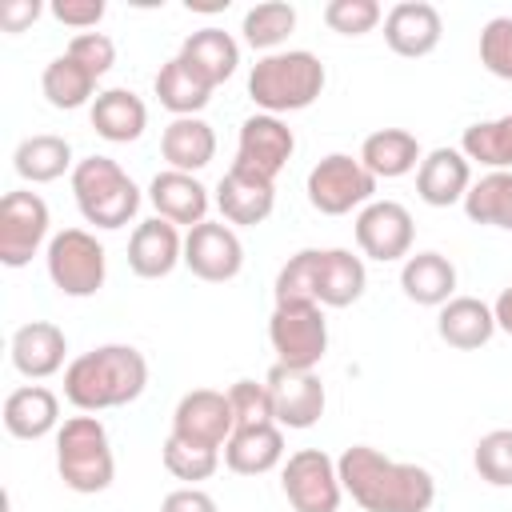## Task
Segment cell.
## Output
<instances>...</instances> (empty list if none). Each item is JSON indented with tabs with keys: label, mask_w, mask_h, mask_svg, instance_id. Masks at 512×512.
Segmentation results:
<instances>
[{
	"label": "cell",
	"mask_w": 512,
	"mask_h": 512,
	"mask_svg": "<svg viewBox=\"0 0 512 512\" xmlns=\"http://www.w3.org/2000/svg\"><path fill=\"white\" fill-rule=\"evenodd\" d=\"M344 492L364 512H428L436 500V480L420 464L384 456L372 444H352L336 460Z\"/></svg>",
	"instance_id": "cell-1"
},
{
	"label": "cell",
	"mask_w": 512,
	"mask_h": 512,
	"mask_svg": "<svg viewBox=\"0 0 512 512\" xmlns=\"http://www.w3.org/2000/svg\"><path fill=\"white\" fill-rule=\"evenodd\" d=\"M148 388V360L132 344H100L64 368V396L80 412L132 404Z\"/></svg>",
	"instance_id": "cell-2"
},
{
	"label": "cell",
	"mask_w": 512,
	"mask_h": 512,
	"mask_svg": "<svg viewBox=\"0 0 512 512\" xmlns=\"http://www.w3.org/2000/svg\"><path fill=\"white\" fill-rule=\"evenodd\" d=\"M324 64L320 56L292 48V52H272L260 56L248 72V96L256 108H264L268 116L280 112H300L308 104H316V96L324 92Z\"/></svg>",
	"instance_id": "cell-3"
},
{
	"label": "cell",
	"mask_w": 512,
	"mask_h": 512,
	"mask_svg": "<svg viewBox=\"0 0 512 512\" xmlns=\"http://www.w3.org/2000/svg\"><path fill=\"white\" fill-rule=\"evenodd\" d=\"M56 472L80 496L104 492L112 484L116 456H112V444H108V428L92 412L68 416L56 428Z\"/></svg>",
	"instance_id": "cell-4"
},
{
	"label": "cell",
	"mask_w": 512,
	"mask_h": 512,
	"mask_svg": "<svg viewBox=\"0 0 512 512\" xmlns=\"http://www.w3.org/2000/svg\"><path fill=\"white\" fill-rule=\"evenodd\" d=\"M72 196L88 224L96 228H124L140 208V188L112 156H88L72 168Z\"/></svg>",
	"instance_id": "cell-5"
},
{
	"label": "cell",
	"mask_w": 512,
	"mask_h": 512,
	"mask_svg": "<svg viewBox=\"0 0 512 512\" xmlns=\"http://www.w3.org/2000/svg\"><path fill=\"white\" fill-rule=\"evenodd\" d=\"M48 276L64 296H96L108 276L104 244L84 228H64L48 240Z\"/></svg>",
	"instance_id": "cell-6"
},
{
	"label": "cell",
	"mask_w": 512,
	"mask_h": 512,
	"mask_svg": "<svg viewBox=\"0 0 512 512\" xmlns=\"http://www.w3.org/2000/svg\"><path fill=\"white\" fill-rule=\"evenodd\" d=\"M268 340L276 364L288 368H316L328 352V320L320 304H276L268 320Z\"/></svg>",
	"instance_id": "cell-7"
},
{
	"label": "cell",
	"mask_w": 512,
	"mask_h": 512,
	"mask_svg": "<svg viewBox=\"0 0 512 512\" xmlns=\"http://www.w3.org/2000/svg\"><path fill=\"white\" fill-rule=\"evenodd\" d=\"M372 192H376V176L360 164V156L352 160L348 152H332L308 172V204L324 216H344L352 208H364L372 204Z\"/></svg>",
	"instance_id": "cell-8"
},
{
	"label": "cell",
	"mask_w": 512,
	"mask_h": 512,
	"mask_svg": "<svg viewBox=\"0 0 512 512\" xmlns=\"http://www.w3.org/2000/svg\"><path fill=\"white\" fill-rule=\"evenodd\" d=\"M280 488L296 512H336L344 484L336 472V460L324 448H300L288 456L280 472Z\"/></svg>",
	"instance_id": "cell-9"
},
{
	"label": "cell",
	"mask_w": 512,
	"mask_h": 512,
	"mask_svg": "<svg viewBox=\"0 0 512 512\" xmlns=\"http://www.w3.org/2000/svg\"><path fill=\"white\" fill-rule=\"evenodd\" d=\"M48 224H52L48 204L36 192H28V188L4 192V200H0V264L24 268L48 240Z\"/></svg>",
	"instance_id": "cell-10"
},
{
	"label": "cell",
	"mask_w": 512,
	"mask_h": 512,
	"mask_svg": "<svg viewBox=\"0 0 512 512\" xmlns=\"http://www.w3.org/2000/svg\"><path fill=\"white\" fill-rule=\"evenodd\" d=\"M412 236H416L412 212L396 200H372L356 216V244L368 260H380V264L408 260Z\"/></svg>",
	"instance_id": "cell-11"
},
{
	"label": "cell",
	"mask_w": 512,
	"mask_h": 512,
	"mask_svg": "<svg viewBox=\"0 0 512 512\" xmlns=\"http://www.w3.org/2000/svg\"><path fill=\"white\" fill-rule=\"evenodd\" d=\"M184 264L192 276L208 280V284H224L232 276H240L244 268V244L240 236L220 220H204L196 228H188L184 236Z\"/></svg>",
	"instance_id": "cell-12"
},
{
	"label": "cell",
	"mask_w": 512,
	"mask_h": 512,
	"mask_svg": "<svg viewBox=\"0 0 512 512\" xmlns=\"http://www.w3.org/2000/svg\"><path fill=\"white\" fill-rule=\"evenodd\" d=\"M268 396H272V412L280 428H312L324 416V384L316 372L308 368H288V364H272L268 372Z\"/></svg>",
	"instance_id": "cell-13"
},
{
	"label": "cell",
	"mask_w": 512,
	"mask_h": 512,
	"mask_svg": "<svg viewBox=\"0 0 512 512\" xmlns=\"http://www.w3.org/2000/svg\"><path fill=\"white\" fill-rule=\"evenodd\" d=\"M292 152H296L292 128H288L280 116L256 112V116H248V120L240 124V140H236V160H232V164L276 180V176L284 172V164L292 160Z\"/></svg>",
	"instance_id": "cell-14"
},
{
	"label": "cell",
	"mask_w": 512,
	"mask_h": 512,
	"mask_svg": "<svg viewBox=\"0 0 512 512\" xmlns=\"http://www.w3.org/2000/svg\"><path fill=\"white\" fill-rule=\"evenodd\" d=\"M232 432H236V416H232L228 392L196 388V392L180 396V404L172 412V436L192 440V444H208V448H224Z\"/></svg>",
	"instance_id": "cell-15"
},
{
	"label": "cell",
	"mask_w": 512,
	"mask_h": 512,
	"mask_svg": "<svg viewBox=\"0 0 512 512\" xmlns=\"http://www.w3.org/2000/svg\"><path fill=\"white\" fill-rule=\"evenodd\" d=\"M216 208L228 224H264L276 208V180L232 164L216 184Z\"/></svg>",
	"instance_id": "cell-16"
},
{
	"label": "cell",
	"mask_w": 512,
	"mask_h": 512,
	"mask_svg": "<svg viewBox=\"0 0 512 512\" xmlns=\"http://www.w3.org/2000/svg\"><path fill=\"white\" fill-rule=\"evenodd\" d=\"M440 32H444L440 12L432 4H424V0H400L384 16V40H388V48L396 56H408V60L428 56L440 44Z\"/></svg>",
	"instance_id": "cell-17"
},
{
	"label": "cell",
	"mask_w": 512,
	"mask_h": 512,
	"mask_svg": "<svg viewBox=\"0 0 512 512\" xmlns=\"http://www.w3.org/2000/svg\"><path fill=\"white\" fill-rule=\"evenodd\" d=\"M468 188H472V168L460 148H432L416 168V192L432 208L464 204Z\"/></svg>",
	"instance_id": "cell-18"
},
{
	"label": "cell",
	"mask_w": 512,
	"mask_h": 512,
	"mask_svg": "<svg viewBox=\"0 0 512 512\" xmlns=\"http://www.w3.org/2000/svg\"><path fill=\"white\" fill-rule=\"evenodd\" d=\"M12 368L28 380H48L64 368V352H68V340L56 324L48 320H32V324H20L12 332Z\"/></svg>",
	"instance_id": "cell-19"
},
{
	"label": "cell",
	"mask_w": 512,
	"mask_h": 512,
	"mask_svg": "<svg viewBox=\"0 0 512 512\" xmlns=\"http://www.w3.org/2000/svg\"><path fill=\"white\" fill-rule=\"evenodd\" d=\"M176 264H184V240H180L176 224H168L160 216L136 224V232L128 240V268L144 280H160Z\"/></svg>",
	"instance_id": "cell-20"
},
{
	"label": "cell",
	"mask_w": 512,
	"mask_h": 512,
	"mask_svg": "<svg viewBox=\"0 0 512 512\" xmlns=\"http://www.w3.org/2000/svg\"><path fill=\"white\" fill-rule=\"evenodd\" d=\"M148 200H152L156 216L168 220V224L196 228L208 216V188L192 172H172V168L168 172H156L152 184H148Z\"/></svg>",
	"instance_id": "cell-21"
},
{
	"label": "cell",
	"mask_w": 512,
	"mask_h": 512,
	"mask_svg": "<svg viewBox=\"0 0 512 512\" xmlns=\"http://www.w3.org/2000/svg\"><path fill=\"white\" fill-rule=\"evenodd\" d=\"M284 460V428L280 424H252L236 428L224 444V464L236 476H264Z\"/></svg>",
	"instance_id": "cell-22"
},
{
	"label": "cell",
	"mask_w": 512,
	"mask_h": 512,
	"mask_svg": "<svg viewBox=\"0 0 512 512\" xmlns=\"http://www.w3.org/2000/svg\"><path fill=\"white\" fill-rule=\"evenodd\" d=\"M368 272L364 260L352 256L348 248H324L316 264V304L320 308H348L364 296Z\"/></svg>",
	"instance_id": "cell-23"
},
{
	"label": "cell",
	"mask_w": 512,
	"mask_h": 512,
	"mask_svg": "<svg viewBox=\"0 0 512 512\" xmlns=\"http://www.w3.org/2000/svg\"><path fill=\"white\" fill-rule=\"evenodd\" d=\"M60 424V400L44 384H24L4 396V428L16 440H40Z\"/></svg>",
	"instance_id": "cell-24"
},
{
	"label": "cell",
	"mask_w": 512,
	"mask_h": 512,
	"mask_svg": "<svg viewBox=\"0 0 512 512\" xmlns=\"http://www.w3.org/2000/svg\"><path fill=\"white\" fill-rule=\"evenodd\" d=\"M400 288L424 308H444L456 292V264L440 252H416L400 268Z\"/></svg>",
	"instance_id": "cell-25"
},
{
	"label": "cell",
	"mask_w": 512,
	"mask_h": 512,
	"mask_svg": "<svg viewBox=\"0 0 512 512\" xmlns=\"http://www.w3.org/2000/svg\"><path fill=\"white\" fill-rule=\"evenodd\" d=\"M436 332L444 344L460 348V352H472V348H484L496 332V316L484 300L476 296H452L440 316H436Z\"/></svg>",
	"instance_id": "cell-26"
},
{
	"label": "cell",
	"mask_w": 512,
	"mask_h": 512,
	"mask_svg": "<svg viewBox=\"0 0 512 512\" xmlns=\"http://www.w3.org/2000/svg\"><path fill=\"white\" fill-rule=\"evenodd\" d=\"M92 128L96 136L112 140V144H128V140H140L144 128H148V108L136 92L128 88H108V92H96L92 100Z\"/></svg>",
	"instance_id": "cell-27"
},
{
	"label": "cell",
	"mask_w": 512,
	"mask_h": 512,
	"mask_svg": "<svg viewBox=\"0 0 512 512\" xmlns=\"http://www.w3.org/2000/svg\"><path fill=\"white\" fill-rule=\"evenodd\" d=\"M160 152L172 172H200L216 156V132L200 116H176L160 136Z\"/></svg>",
	"instance_id": "cell-28"
},
{
	"label": "cell",
	"mask_w": 512,
	"mask_h": 512,
	"mask_svg": "<svg viewBox=\"0 0 512 512\" xmlns=\"http://www.w3.org/2000/svg\"><path fill=\"white\" fill-rule=\"evenodd\" d=\"M420 140L404 128H380L372 136H364L360 144V164L376 176V180H396V176H408L416 164H420Z\"/></svg>",
	"instance_id": "cell-29"
},
{
	"label": "cell",
	"mask_w": 512,
	"mask_h": 512,
	"mask_svg": "<svg viewBox=\"0 0 512 512\" xmlns=\"http://www.w3.org/2000/svg\"><path fill=\"white\" fill-rule=\"evenodd\" d=\"M180 60H184L196 76H204V80L216 88V84H224V80L236 72V64H240V44H236L224 28H200V32H192V36L180 44Z\"/></svg>",
	"instance_id": "cell-30"
},
{
	"label": "cell",
	"mask_w": 512,
	"mask_h": 512,
	"mask_svg": "<svg viewBox=\"0 0 512 512\" xmlns=\"http://www.w3.org/2000/svg\"><path fill=\"white\" fill-rule=\"evenodd\" d=\"M12 168L20 172V180L28 184H52L60 180L72 164V144L64 136H52V132H40V136H24L12 152Z\"/></svg>",
	"instance_id": "cell-31"
},
{
	"label": "cell",
	"mask_w": 512,
	"mask_h": 512,
	"mask_svg": "<svg viewBox=\"0 0 512 512\" xmlns=\"http://www.w3.org/2000/svg\"><path fill=\"white\" fill-rule=\"evenodd\" d=\"M156 100L168 108V112H176V116H196L208 100H212V84L204 80V76H196L180 56H172L160 72H156Z\"/></svg>",
	"instance_id": "cell-32"
},
{
	"label": "cell",
	"mask_w": 512,
	"mask_h": 512,
	"mask_svg": "<svg viewBox=\"0 0 512 512\" xmlns=\"http://www.w3.org/2000/svg\"><path fill=\"white\" fill-rule=\"evenodd\" d=\"M40 88H44L48 104H52V108H64V112L84 108L88 100H96V96H92V92H96V76H92L84 64H76L68 52L56 56V60H48V68H44V76H40Z\"/></svg>",
	"instance_id": "cell-33"
},
{
	"label": "cell",
	"mask_w": 512,
	"mask_h": 512,
	"mask_svg": "<svg viewBox=\"0 0 512 512\" xmlns=\"http://www.w3.org/2000/svg\"><path fill=\"white\" fill-rule=\"evenodd\" d=\"M464 216L472 224H492L512 232V172L480 176L464 196Z\"/></svg>",
	"instance_id": "cell-34"
},
{
	"label": "cell",
	"mask_w": 512,
	"mask_h": 512,
	"mask_svg": "<svg viewBox=\"0 0 512 512\" xmlns=\"http://www.w3.org/2000/svg\"><path fill=\"white\" fill-rule=\"evenodd\" d=\"M460 152H464L468 160L492 168V172H508V168H512V112L464 128Z\"/></svg>",
	"instance_id": "cell-35"
},
{
	"label": "cell",
	"mask_w": 512,
	"mask_h": 512,
	"mask_svg": "<svg viewBox=\"0 0 512 512\" xmlns=\"http://www.w3.org/2000/svg\"><path fill=\"white\" fill-rule=\"evenodd\" d=\"M292 28H296V8L284 4V0H264V4L248 8L244 24H240L244 44L256 48V52H268V56L292 36Z\"/></svg>",
	"instance_id": "cell-36"
},
{
	"label": "cell",
	"mask_w": 512,
	"mask_h": 512,
	"mask_svg": "<svg viewBox=\"0 0 512 512\" xmlns=\"http://www.w3.org/2000/svg\"><path fill=\"white\" fill-rule=\"evenodd\" d=\"M164 468H168L176 480H188V484L208 480V476L220 468V448L168 436V440H164Z\"/></svg>",
	"instance_id": "cell-37"
},
{
	"label": "cell",
	"mask_w": 512,
	"mask_h": 512,
	"mask_svg": "<svg viewBox=\"0 0 512 512\" xmlns=\"http://www.w3.org/2000/svg\"><path fill=\"white\" fill-rule=\"evenodd\" d=\"M472 464L484 484L492 488H512V428H492L476 440Z\"/></svg>",
	"instance_id": "cell-38"
},
{
	"label": "cell",
	"mask_w": 512,
	"mask_h": 512,
	"mask_svg": "<svg viewBox=\"0 0 512 512\" xmlns=\"http://www.w3.org/2000/svg\"><path fill=\"white\" fill-rule=\"evenodd\" d=\"M316 264L320 248L296 252L276 276V304H316Z\"/></svg>",
	"instance_id": "cell-39"
},
{
	"label": "cell",
	"mask_w": 512,
	"mask_h": 512,
	"mask_svg": "<svg viewBox=\"0 0 512 512\" xmlns=\"http://www.w3.org/2000/svg\"><path fill=\"white\" fill-rule=\"evenodd\" d=\"M380 4L376 0H328L324 4V24L340 36H364L380 24Z\"/></svg>",
	"instance_id": "cell-40"
},
{
	"label": "cell",
	"mask_w": 512,
	"mask_h": 512,
	"mask_svg": "<svg viewBox=\"0 0 512 512\" xmlns=\"http://www.w3.org/2000/svg\"><path fill=\"white\" fill-rule=\"evenodd\" d=\"M228 404H232L236 428H252V424H276L268 384H256V380H236V384L228 388Z\"/></svg>",
	"instance_id": "cell-41"
},
{
	"label": "cell",
	"mask_w": 512,
	"mask_h": 512,
	"mask_svg": "<svg viewBox=\"0 0 512 512\" xmlns=\"http://www.w3.org/2000/svg\"><path fill=\"white\" fill-rule=\"evenodd\" d=\"M480 64L512 84V16H496L480 32Z\"/></svg>",
	"instance_id": "cell-42"
},
{
	"label": "cell",
	"mask_w": 512,
	"mask_h": 512,
	"mask_svg": "<svg viewBox=\"0 0 512 512\" xmlns=\"http://www.w3.org/2000/svg\"><path fill=\"white\" fill-rule=\"evenodd\" d=\"M68 56L76 60V64H84L96 80L116 64V44L104 36V32H76L72 36V44H68Z\"/></svg>",
	"instance_id": "cell-43"
},
{
	"label": "cell",
	"mask_w": 512,
	"mask_h": 512,
	"mask_svg": "<svg viewBox=\"0 0 512 512\" xmlns=\"http://www.w3.org/2000/svg\"><path fill=\"white\" fill-rule=\"evenodd\" d=\"M52 16L68 28H80V32H92L100 20H104V0H56L52 4Z\"/></svg>",
	"instance_id": "cell-44"
},
{
	"label": "cell",
	"mask_w": 512,
	"mask_h": 512,
	"mask_svg": "<svg viewBox=\"0 0 512 512\" xmlns=\"http://www.w3.org/2000/svg\"><path fill=\"white\" fill-rule=\"evenodd\" d=\"M160 512H216V500H212L204 488L184 484V488H176V492H168V496H164Z\"/></svg>",
	"instance_id": "cell-45"
},
{
	"label": "cell",
	"mask_w": 512,
	"mask_h": 512,
	"mask_svg": "<svg viewBox=\"0 0 512 512\" xmlns=\"http://www.w3.org/2000/svg\"><path fill=\"white\" fill-rule=\"evenodd\" d=\"M40 16V0H8L0 8V28L4 32H24Z\"/></svg>",
	"instance_id": "cell-46"
},
{
	"label": "cell",
	"mask_w": 512,
	"mask_h": 512,
	"mask_svg": "<svg viewBox=\"0 0 512 512\" xmlns=\"http://www.w3.org/2000/svg\"><path fill=\"white\" fill-rule=\"evenodd\" d=\"M492 316H496V328L512 336V284H508V288L496 296V304H492Z\"/></svg>",
	"instance_id": "cell-47"
}]
</instances>
